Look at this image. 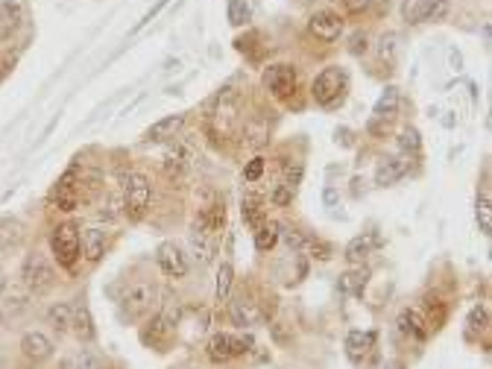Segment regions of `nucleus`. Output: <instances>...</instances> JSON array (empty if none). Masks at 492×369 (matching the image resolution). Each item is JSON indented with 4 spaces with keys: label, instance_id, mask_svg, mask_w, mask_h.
<instances>
[{
    "label": "nucleus",
    "instance_id": "nucleus-1",
    "mask_svg": "<svg viewBox=\"0 0 492 369\" xmlns=\"http://www.w3.org/2000/svg\"><path fill=\"white\" fill-rule=\"evenodd\" d=\"M153 200V184L144 173H126L123 176V211L129 220H141L150 208Z\"/></svg>",
    "mask_w": 492,
    "mask_h": 369
},
{
    "label": "nucleus",
    "instance_id": "nucleus-2",
    "mask_svg": "<svg viewBox=\"0 0 492 369\" xmlns=\"http://www.w3.org/2000/svg\"><path fill=\"white\" fill-rule=\"evenodd\" d=\"M50 252L59 261V267L70 269L73 264H77V258H79V229H77V223H62V226L53 229Z\"/></svg>",
    "mask_w": 492,
    "mask_h": 369
},
{
    "label": "nucleus",
    "instance_id": "nucleus-3",
    "mask_svg": "<svg viewBox=\"0 0 492 369\" xmlns=\"http://www.w3.org/2000/svg\"><path fill=\"white\" fill-rule=\"evenodd\" d=\"M252 349V337L246 334V337H238V334H229V331H220V334H214L211 340H208V358H211L214 363H229V361H235L240 358V354H246Z\"/></svg>",
    "mask_w": 492,
    "mask_h": 369
},
{
    "label": "nucleus",
    "instance_id": "nucleus-4",
    "mask_svg": "<svg viewBox=\"0 0 492 369\" xmlns=\"http://www.w3.org/2000/svg\"><path fill=\"white\" fill-rule=\"evenodd\" d=\"M343 88H346L343 70L340 68H325V70H319L316 79L311 82V97L319 106H334L343 97Z\"/></svg>",
    "mask_w": 492,
    "mask_h": 369
},
{
    "label": "nucleus",
    "instance_id": "nucleus-5",
    "mask_svg": "<svg viewBox=\"0 0 492 369\" xmlns=\"http://www.w3.org/2000/svg\"><path fill=\"white\" fill-rule=\"evenodd\" d=\"M155 296H158L155 281H153V278H138V281H132L126 293H123V308L129 311L132 319H138V316H144L146 311H153Z\"/></svg>",
    "mask_w": 492,
    "mask_h": 369
},
{
    "label": "nucleus",
    "instance_id": "nucleus-6",
    "mask_svg": "<svg viewBox=\"0 0 492 369\" xmlns=\"http://www.w3.org/2000/svg\"><path fill=\"white\" fill-rule=\"evenodd\" d=\"M53 267L47 264V258L44 255H39V252H32V255H27V261H23V267H21V281L27 285L32 293H41V290H47V287H53Z\"/></svg>",
    "mask_w": 492,
    "mask_h": 369
},
{
    "label": "nucleus",
    "instance_id": "nucleus-7",
    "mask_svg": "<svg viewBox=\"0 0 492 369\" xmlns=\"http://www.w3.org/2000/svg\"><path fill=\"white\" fill-rule=\"evenodd\" d=\"M155 261H158V269L167 276V278H184L188 276V255H184V249L176 243V240H164V243H158V249H155Z\"/></svg>",
    "mask_w": 492,
    "mask_h": 369
},
{
    "label": "nucleus",
    "instance_id": "nucleus-8",
    "mask_svg": "<svg viewBox=\"0 0 492 369\" xmlns=\"http://www.w3.org/2000/svg\"><path fill=\"white\" fill-rule=\"evenodd\" d=\"M261 82H264V88L273 94V97H278V100H287V97L296 91V68L285 65V62H278V65H269V68L264 70Z\"/></svg>",
    "mask_w": 492,
    "mask_h": 369
},
{
    "label": "nucleus",
    "instance_id": "nucleus-9",
    "mask_svg": "<svg viewBox=\"0 0 492 369\" xmlns=\"http://www.w3.org/2000/svg\"><path fill=\"white\" fill-rule=\"evenodd\" d=\"M308 30H311V35H316L319 41H337L343 32V15L334 9H319L311 15V21H308Z\"/></svg>",
    "mask_w": 492,
    "mask_h": 369
},
{
    "label": "nucleus",
    "instance_id": "nucleus-10",
    "mask_svg": "<svg viewBox=\"0 0 492 369\" xmlns=\"http://www.w3.org/2000/svg\"><path fill=\"white\" fill-rule=\"evenodd\" d=\"M21 354L32 363H44L53 358V340L44 334V331H27L21 337Z\"/></svg>",
    "mask_w": 492,
    "mask_h": 369
},
{
    "label": "nucleus",
    "instance_id": "nucleus-11",
    "mask_svg": "<svg viewBox=\"0 0 492 369\" xmlns=\"http://www.w3.org/2000/svg\"><path fill=\"white\" fill-rule=\"evenodd\" d=\"M193 158H196L193 146L188 141H176V144H170L164 150V170L170 176H182L184 170H191Z\"/></svg>",
    "mask_w": 492,
    "mask_h": 369
},
{
    "label": "nucleus",
    "instance_id": "nucleus-12",
    "mask_svg": "<svg viewBox=\"0 0 492 369\" xmlns=\"http://www.w3.org/2000/svg\"><path fill=\"white\" fill-rule=\"evenodd\" d=\"M399 331L404 337L416 340V343H425L428 334H430V323L416 311V308H404V311L399 314Z\"/></svg>",
    "mask_w": 492,
    "mask_h": 369
},
{
    "label": "nucleus",
    "instance_id": "nucleus-13",
    "mask_svg": "<svg viewBox=\"0 0 492 369\" xmlns=\"http://www.w3.org/2000/svg\"><path fill=\"white\" fill-rule=\"evenodd\" d=\"M410 170V155H399V158H387L375 167V184L378 188H387V184H396L399 179L408 176Z\"/></svg>",
    "mask_w": 492,
    "mask_h": 369
},
{
    "label": "nucleus",
    "instance_id": "nucleus-14",
    "mask_svg": "<svg viewBox=\"0 0 492 369\" xmlns=\"http://www.w3.org/2000/svg\"><path fill=\"white\" fill-rule=\"evenodd\" d=\"M79 246H82V255L88 264H97L100 258L106 255V229L103 226H91L79 235Z\"/></svg>",
    "mask_w": 492,
    "mask_h": 369
},
{
    "label": "nucleus",
    "instance_id": "nucleus-15",
    "mask_svg": "<svg viewBox=\"0 0 492 369\" xmlns=\"http://www.w3.org/2000/svg\"><path fill=\"white\" fill-rule=\"evenodd\" d=\"M182 126H184V115H167V117L155 120L153 126L146 129L144 141H150V144H155V141H170V138H176V135L182 132Z\"/></svg>",
    "mask_w": 492,
    "mask_h": 369
},
{
    "label": "nucleus",
    "instance_id": "nucleus-16",
    "mask_svg": "<svg viewBox=\"0 0 492 369\" xmlns=\"http://www.w3.org/2000/svg\"><path fill=\"white\" fill-rule=\"evenodd\" d=\"M229 316L235 325L246 328V325H255L258 319H261V311H258V302H252L249 296H240L229 305Z\"/></svg>",
    "mask_w": 492,
    "mask_h": 369
},
{
    "label": "nucleus",
    "instance_id": "nucleus-17",
    "mask_svg": "<svg viewBox=\"0 0 492 369\" xmlns=\"http://www.w3.org/2000/svg\"><path fill=\"white\" fill-rule=\"evenodd\" d=\"M240 214H243V223L249 226V229H258L261 223H267V202H264V196L246 193L243 202H240Z\"/></svg>",
    "mask_w": 492,
    "mask_h": 369
},
{
    "label": "nucleus",
    "instance_id": "nucleus-18",
    "mask_svg": "<svg viewBox=\"0 0 492 369\" xmlns=\"http://www.w3.org/2000/svg\"><path fill=\"white\" fill-rule=\"evenodd\" d=\"M369 349H375V331H349V337H346V354H349L354 363H361L363 354H366Z\"/></svg>",
    "mask_w": 492,
    "mask_h": 369
},
{
    "label": "nucleus",
    "instance_id": "nucleus-19",
    "mask_svg": "<svg viewBox=\"0 0 492 369\" xmlns=\"http://www.w3.org/2000/svg\"><path fill=\"white\" fill-rule=\"evenodd\" d=\"M243 144L249 150H261V146L269 144V120L267 117H252L243 129Z\"/></svg>",
    "mask_w": 492,
    "mask_h": 369
},
{
    "label": "nucleus",
    "instance_id": "nucleus-20",
    "mask_svg": "<svg viewBox=\"0 0 492 369\" xmlns=\"http://www.w3.org/2000/svg\"><path fill=\"white\" fill-rule=\"evenodd\" d=\"M70 328H73V334H77L82 343H91V340H94L97 331H94V319H91L88 305H77V308H73Z\"/></svg>",
    "mask_w": 492,
    "mask_h": 369
},
{
    "label": "nucleus",
    "instance_id": "nucleus-21",
    "mask_svg": "<svg viewBox=\"0 0 492 369\" xmlns=\"http://www.w3.org/2000/svg\"><path fill=\"white\" fill-rule=\"evenodd\" d=\"M366 281H369V269L358 267V269H346L340 278H337V290L340 293H346V296H358V293H363L366 287Z\"/></svg>",
    "mask_w": 492,
    "mask_h": 369
},
{
    "label": "nucleus",
    "instance_id": "nucleus-22",
    "mask_svg": "<svg viewBox=\"0 0 492 369\" xmlns=\"http://www.w3.org/2000/svg\"><path fill=\"white\" fill-rule=\"evenodd\" d=\"M396 112H399V88H396V85H387L384 94H381L378 100H375L372 115H375L378 120H390Z\"/></svg>",
    "mask_w": 492,
    "mask_h": 369
},
{
    "label": "nucleus",
    "instance_id": "nucleus-23",
    "mask_svg": "<svg viewBox=\"0 0 492 369\" xmlns=\"http://www.w3.org/2000/svg\"><path fill=\"white\" fill-rule=\"evenodd\" d=\"M191 246H193L196 261H202V264H211V261H214V255H217V238H208V235H202V231H193V229H191Z\"/></svg>",
    "mask_w": 492,
    "mask_h": 369
},
{
    "label": "nucleus",
    "instance_id": "nucleus-24",
    "mask_svg": "<svg viewBox=\"0 0 492 369\" xmlns=\"http://www.w3.org/2000/svg\"><path fill=\"white\" fill-rule=\"evenodd\" d=\"M372 246H375L372 238L358 235V238H352V240L346 243V249H343V258H346L349 264H363L366 258H369V252H372Z\"/></svg>",
    "mask_w": 492,
    "mask_h": 369
},
{
    "label": "nucleus",
    "instance_id": "nucleus-25",
    "mask_svg": "<svg viewBox=\"0 0 492 369\" xmlns=\"http://www.w3.org/2000/svg\"><path fill=\"white\" fill-rule=\"evenodd\" d=\"M23 18L21 3H0V39H9Z\"/></svg>",
    "mask_w": 492,
    "mask_h": 369
},
{
    "label": "nucleus",
    "instance_id": "nucleus-26",
    "mask_svg": "<svg viewBox=\"0 0 492 369\" xmlns=\"http://www.w3.org/2000/svg\"><path fill=\"white\" fill-rule=\"evenodd\" d=\"M399 59V32H384L378 39V62L381 65L392 68Z\"/></svg>",
    "mask_w": 492,
    "mask_h": 369
},
{
    "label": "nucleus",
    "instance_id": "nucleus-27",
    "mask_svg": "<svg viewBox=\"0 0 492 369\" xmlns=\"http://www.w3.org/2000/svg\"><path fill=\"white\" fill-rule=\"evenodd\" d=\"M231 285H235V267H231L229 261H223V264H220V269H217V285H214V299L220 305L229 299Z\"/></svg>",
    "mask_w": 492,
    "mask_h": 369
},
{
    "label": "nucleus",
    "instance_id": "nucleus-28",
    "mask_svg": "<svg viewBox=\"0 0 492 369\" xmlns=\"http://www.w3.org/2000/svg\"><path fill=\"white\" fill-rule=\"evenodd\" d=\"M278 235H281L278 223H261L255 229V249L258 252H269L278 243Z\"/></svg>",
    "mask_w": 492,
    "mask_h": 369
},
{
    "label": "nucleus",
    "instance_id": "nucleus-29",
    "mask_svg": "<svg viewBox=\"0 0 492 369\" xmlns=\"http://www.w3.org/2000/svg\"><path fill=\"white\" fill-rule=\"evenodd\" d=\"M70 316H73V305L70 302H56L50 311H47V323H50L59 334H65L70 328Z\"/></svg>",
    "mask_w": 492,
    "mask_h": 369
},
{
    "label": "nucleus",
    "instance_id": "nucleus-30",
    "mask_svg": "<svg viewBox=\"0 0 492 369\" xmlns=\"http://www.w3.org/2000/svg\"><path fill=\"white\" fill-rule=\"evenodd\" d=\"M434 0H401V18L408 23H422L428 21V9Z\"/></svg>",
    "mask_w": 492,
    "mask_h": 369
},
{
    "label": "nucleus",
    "instance_id": "nucleus-31",
    "mask_svg": "<svg viewBox=\"0 0 492 369\" xmlns=\"http://www.w3.org/2000/svg\"><path fill=\"white\" fill-rule=\"evenodd\" d=\"M23 238V226L18 220H0V249H12Z\"/></svg>",
    "mask_w": 492,
    "mask_h": 369
},
{
    "label": "nucleus",
    "instance_id": "nucleus-32",
    "mask_svg": "<svg viewBox=\"0 0 492 369\" xmlns=\"http://www.w3.org/2000/svg\"><path fill=\"white\" fill-rule=\"evenodd\" d=\"M399 146L404 150V155H416L422 150V138H419V129L416 126H404L399 132Z\"/></svg>",
    "mask_w": 492,
    "mask_h": 369
},
{
    "label": "nucleus",
    "instance_id": "nucleus-33",
    "mask_svg": "<svg viewBox=\"0 0 492 369\" xmlns=\"http://www.w3.org/2000/svg\"><path fill=\"white\" fill-rule=\"evenodd\" d=\"M477 226H481V235H489L492 231V205H489V191H484L481 196H477Z\"/></svg>",
    "mask_w": 492,
    "mask_h": 369
},
{
    "label": "nucleus",
    "instance_id": "nucleus-34",
    "mask_svg": "<svg viewBox=\"0 0 492 369\" xmlns=\"http://www.w3.org/2000/svg\"><path fill=\"white\" fill-rule=\"evenodd\" d=\"M252 9H249V0H229V23L231 27H243L249 21Z\"/></svg>",
    "mask_w": 492,
    "mask_h": 369
},
{
    "label": "nucleus",
    "instance_id": "nucleus-35",
    "mask_svg": "<svg viewBox=\"0 0 492 369\" xmlns=\"http://www.w3.org/2000/svg\"><path fill=\"white\" fill-rule=\"evenodd\" d=\"M158 319H162V323H164L170 331H176L179 319H182V305H179V299H167L164 308L158 311Z\"/></svg>",
    "mask_w": 492,
    "mask_h": 369
},
{
    "label": "nucleus",
    "instance_id": "nucleus-36",
    "mask_svg": "<svg viewBox=\"0 0 492 369\" xmlns=\"http://www.w3.org/2000/svg\"><path fill=\"white\" fill-rule=\"evenodd\" d=\"M469 328H472V331H486V328H489V311H486L484 305L472 308V314H469Z\"/></svg>",
    "mask_w": 492,
    "mask_h": 369
},
{
    "label": "nucleus",
    "instance_id": "nucleus-37",
    "mask_svg": "<svg viewBox=\"0 0 492 369\" xmlns=\"http://www.w3.org/2000/svg\"><path fill=\"white\" fill-rule=\"evenodd\" d=\"M269 200H273V205H278V208H285V205H290L293 202V188L290 184H276V191L269 193Z\"/></svg>",
    "mask_w": 492,
    "mask_h": 369
},
{
    "label": "nucleus",
    "instance_id": "nucleus-38",
    "mask_svg": "<svg viewBox=\"0 0 492 369\" xmlns=\"http://www.w3.org/2000/svg\"><path fill=\"white\" fill-rule=\"evenodd\" d=\"M261 173H264V158L255 155L252 162L243 167V179H246V182H258V179H261Z\"/></svg>",
    "mask_w": 492,
    "mask_h": 369
},
{
    "label": "nucleus",
    "instance_id": "nucleus-39",
    "mask_svg": "<svg viewBox=\"0 0 492 369\" xmlns=\"http://www.w3.org/2000/svg\"><path fill=\"white\" fill-rule=\"evenodd\" d=\"M278 238H285V243L290 246V249H305V246H308V240L299 235L296 229H285V226H281V235Z\"/></svg>",
    "mask_w": 492,
    "mask_h": 369
},
{
    "label": "nucleus",
    "instance_id": "nucleus-40",
    "mask_svg": "<svg viewBox=\"0 0 492 369\" xmlns=\"http://www.w3.org/2000/svg\"><path fill=\"white\" fill-rule=\"evenodd\" d=\"M73 369H103V366H100V361H97V354L79 352L77 358H73Z\"/></svg>",
    "mask_w": 492,
    "mask_h": 369
},
{
    "label": "nucleus",
    "instance_id": "nucleus-41",
    "mask_svg": "<svg viewBox=\"0 0 492 369\" xmlns=\"http://www.w3.org/2000/svg\"><path fill=\"white\" fill-rule=\"evenodd\" d=\"M448 15V0H434L428 9V21H442Z\"/></svg>",
    "mask_w": 492,
    "mask_h": 369
},
{
    "label": "nucleus",
    "instance_id": "nucleus-42",
    "mask_svg": "<svg viewBox=\"0 0 492 369\" xmlns=\"http://www.w3.org/2000/svg\"><path fill=\"white\" fill-rule=\"evenodd\" d=\"M366 47H369V35H366V32H354L352 41H349V50H352L354 56H361V53H366Z\"/></svg>",
    "mask_w": 492,
    "mask_h": 369
},
{
    "label": "nucleus",
    "instance_id": "nucleus-43",
    "mask_svg": "<svg viewBox=\"0 0 492 369\" xmlns=\"http://www.w3.org/2000/svg\"><path fill=\"white\" fill-rule=\"evenodd\" d=\"M167 3H170V0H158V3H155V6L150 9V12H146V15H144V18L138 21V23H135V30H132V32H138V30H144V27H146V23H153V18H155V15H158V12H162V9L167 6Z\"/></svg>",
    "mask_w": 492,
    "mask_h": 369
},
{
    "label": "nucleus",
    "instance_id": "nucleus-44",
    "mask_svg": "<svg viewBox=\"0 0 492 369\" xmlns=\"http://www.w3.org/2000/svg\"><path fill=\"white\" fill-rule=\"evenodd\" d=\"M343 3H346V9H349V12H363V9L372 6L375 0H343Z\"/></svg>",
    "mask_w": 492,
    "mask_h": 369
},
{
    "label": "nucleus",
    "instance_id": "nucleus-45",
    "mask_svg": "<svg viewBox=\"0 0 492 369\" xmlns=\"http://www.w3.org/2000/svg\"><path fill=\"white\" fill-rule=\"evenodd\" d=\"M323 202H325L328 208H331V205H334V202H337V191H334V188H331V184H328V188L323 191Z\"/></svg>",
    "mask_w": 492,
    "mask_h": 369
},
{
    "label": "nucleus",
    "instance_id": "nucleus-46",
    "mask_svg": "<svg viewBox=\"0 0 492 369\" xmlns=\"http://www.w3.org/2000/svg\"><path fill=\"white\" fill-rule=\"evenodd\" d=\"M0 323H3V311H0Z\"/></svg>",
    "mask_w": 492,
    "mask_h": 369
}]
</instances>
